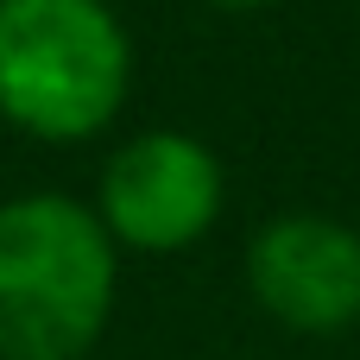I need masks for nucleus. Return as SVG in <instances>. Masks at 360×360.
<instances>
[{"mask_svg": "<svg viewBox=\"0 0 360 360\" xmlns=\"http://www.w3.org/2000/svg\"><path fill=\"white\" fill-rule=\"evenodd\" d=\"M120 304V247L95 202L19 190L0 202V360H89Z\"/></svg>", "mask_w": 360, "mask_h": 360, "instance_id": "1", "label": "nucleus"}, {"mask_svg": "<svg viewBox=\"0 0 360 360\" xmlns=\"http://www.w3.org/2000/svg\"><path fill=\"white\" fill-rule=\"evenodd\" d=\"M133 32L114 0H0V120L38 146L101 139L133 95Z\"/></svg>", "mask_w": 360, "mask_h": 360, "instance_id": "2", "label": "nucleus"}, {"mask_svg": "<svg viewBox=\"0 0 360 360\" xmlns=\"http://www.w3.org/2000/svg\"><path fill=\"white\" fill-rule=\"evenodd\" d=\"M89 202L120 253L171 259L215 234L228 209V171L209 139L184 127H146L101 158Z\"/></svg>", "mask_w": 360, "mask_h": 360, "instance_id": "3", "label": "nucleus"}, {"mask_svg": "<svg viewBox=\"0 0 360 360\" xmlns=\"http://www.w3.org/2000/svg\"><path fill=\"white\" fill-rule=\"evenodd\" d=\"M247 297L291 335H342L360 323V228L285 209L247 240Z\"/></svg>", "mask_w": 360, "mask_h": 360, "instance_id": "4", "label": "nucleus"}, {"mask_svg": "<svg viewBox=\"0 0 360 360\" xmlns=\"http://www.w3.org/2000/svg\"><path fill=\"white\" fill-rule=\"evenodd\" d=\"M202 6H215V13H272L285 0H202Z\"/></svg>", "mask_w": 360, "mask_h": 360, "instance_id": "5", "label": "nucleus"}]
</instances>
